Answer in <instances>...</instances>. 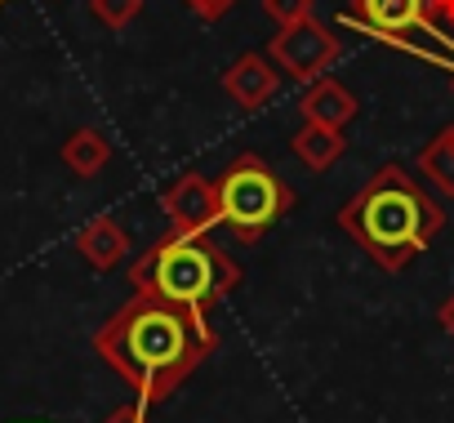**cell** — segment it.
I'll use <instances>...</instances> for the list:
<instances>
[{"instance_id": "12", "label": "cell", "mask_w": 454, "mask_h": 423, "mask_svg": "<svg viewBox=\"0 0 454 423\" xmlns=\"http://www.w3.org/2000/svg\"><path fill=\"white\" fill-rule=\"evenodd\" d=\"M63 161H67V169H76L81 178L98 174L103 161H107V143H103V134H94V129H76V134L63 143Z\"/></svg>"}, {"instance_id": "15", "label": "cell", "mask_w": 454, "mask_h": 423, "mask_svg": "<svg viewBox=\"0 0 454 423\" xmlns=\"http://www.w3.org/2000/svg\"><path fill=\"white\" fill-rule=\"evenodd\" d=\"M268 14L281 19V23H303L308 19V0H263Z\"/></svg>"}, {"instance_id": "16", "label": "cell", "mask_w": 454, "mask_h": 423, "mask_svg": "<svg viewBox=\"0 0 454 423\" xmlns=\"http://www.w3.org/2000/svg\"><path fill=\"white\" fill-rule=\"evenodd\" d=\"M103 423H152V419H147L143 405H121V410H112Z\"/></svg>"}, {"instance_id": "10", "label": "cell", "mask_w": 454, "mask_h": 423, "mask_svg": "<svg viewBox=\"0 0 454 423\" xmlns=\"http://www.w3.org/2000/svg\"><path fill=\"white\" fill-rule=\"evenodd\" d=\"M352 112H356V98H352L348 90H339L334 81L312 85L308 98H303V116L317 121V125H334V129H339L343 121H352Z\"/></svg>"}, {"instance_id": "2", "label": "cell", "mask_w": 454, "mask_h": 423, "mask_svg": "<svg viewBox=\"0 0 454 423\" xmlns=\"http://www.w3.org/2000/svg\"><path fill=\"white\" fill-rule=\"evenodd\" d=\"M441 223H445L441 205L401 165H383L339 209V228L387 272H396L414 255H423L432 246V237L441 232Z\"/></svg>"}, {"instance_id": "14", "label": "cell", "mask_w": 454, "mask_h": 423, "mask_svg": "<svg viewBox=\"0 0 454 423\" xmlns=\"http://www.w3.org/2000/svg\"><path fill=\"white\" fill-rule=\"evenodd\" d=\"M138 14V0H94V19H103L107 27H125Z\"/></svg>"}, {"instance_id": "4", "label": "cell", "mask_w": 454, "mask_h": 423, "mask_svg": "<svg viewBox=\"0 0 454 423\" xmlns=\"http://www.w3.org/2000/svg\"><path fill=\"white\" fill-rule=\"evenodd\" d=\"M214 196H218V223H227L241 241H259L294 205V192L259 156H241L227 165L214 178Z\"/></svg>"}, {"instance_id": "3", "label": "cell", "mask_w": 454, "mask_h": 423, "mask_svg": "<svg viewBox=\"0 0 454 423\" xmlns=\"http://www.w3.org/2000/svg\"><path fill=\"white\" fill-rule=\"evenodd\" d=\"M129 286H134V294H147V299L209 317V308L227 290L241 286V272L205 232H174V237L156 241L134 263Z\"/></svg>"}, {"instance_id": "8", "label": "cell", "mask_w": 454, "mask_h": 423, "mask_svg": "<svg viewBox=\"0 0 454 423\" xmlns=\"http://www.w3.org/2000/svg\"><path fill=\"white\" fill-rule=\"evenodd\" d=\"M76 250H81V259H85L90 268L112 272V268L125 259L129 241H125V232H121L112 219H94V223H85V228L76 232Z\"/></svg>"}, {"instance_id": "18", "label": "cell", "mask_w": 454, "mask_h": 423, "mask_svg": "<svg viewBox=\"0 0 454 423\" xmlns=\"http://www.w3.org/2000/svg\"><path fill=\"white\" fill-rule=\"evenodd\" d=\"M441 321H445V330H450V334H454V299H450V303H445V308H441Z\"/></svg>"}, {"instance_id": "11", "label": "cell", "mask_w": 454, "mask_h": 423, "mask_svg": "<svg viewBox=\"0 0 454 423\" xmlns=\"http://www.w3.org/2000/svg\"><path fill=\"white\" fill-rule=\"evenodd\" d=\"M294 152H299V161L303 165H312V169H325L339 152H343V143H339V129L334 125H308L299 138H294Z\"/></svg>"}, {"instance_id": "9", "label": "cell", "mask_w": 454, "mask_h": 423, "mask_svg": "<svg viewBox=\"0 0 454 423\" xmlns=\"http://www.w3.org/2000/svg\"><path fill=\"white\" fill-rule=\"evenodd\" d=\"M227 94H232L241 107H259V103H268V94L277 90V76L268 72V63L259 59V54H250V59H241L232 72H227Z\"/></svg>"}, {"instance_id": "7", "label": "cell", "mask_w": 454, "mask_h": 423, "mask_svg": "<svg viewBox=\"0 0 454 423\" xmlns=\"http://www.w3.org/2000/svg\"><path fill=\"white\" fill-rule=\"evenodd\" d=\"M272 54L281 59V67L290 76H317L330 59H334V41L317 27V23H290V32L272 45Z\"/></svg>"}, {"instance_id": "6", "label": "cell", "mask_w": 454, "mask_h": 423, "mask_svg": "<svg viewBox=\"0 0 454 423\" xmlns=\"http://www.w3.org/2000/svg\"><path fill=\"white\" fill-rule=\"evenodd\" d=\"M160 205H165V215L174 219L178 232H205L209 223H218L214 183H205V178H196V174L178 178V183L160 196Z\"/></svg>"}, {"instance_id": "1", "label": "cell", "mask_w": 454, "mask_h": 423, "mask_svg": "<svg viewBox=\"0 0 454 423\" xmlns=\"http://www.w3.org/2000/svg\"><path fill=\"white\" fill-rule=\"evenodd\" d=\"M94 348L143 401H160L214 352V330L200 312L134 294L94 334Z\"/></svg>"}, {"instance_id": "17", "label": "cell", "mask_w": 454, "mask_h": 423, "mask_svg": "<svg viewBox=\"0 0 454 423\" xmlns=\"http://www.w3.org/2000/svg\"><path fill=\"white\" fill-rule=\"evenodd\" d=\"M187 5H192L196 14H205V19H218L227 5H232V0H187Z\"/></svg>"}, {"instance_id": "5", "label": "cell", "mask_w": 454, "mask_h": 423, "mask_svg": "<svg viewBox=\"0 0 454 423\" xmlns=\"http://www.w3.org/2000/svg\"><path fill=\"white\" fill-rule=\"evenodd\" d=\"M427 14H432V0H352L343 10V19L352 23H365L370 32H432L427 27Z\"/></svg>"}, {"instance_id": "13", "label": "cell", "mask_w": 454, "mask_h": 423, "mask_svg": "<svg viewBox=\"0 0 454 423\" xmlns=\"http://www.w3.org/2000/svg\"><path fill=\"white\" fill-rule=\"evenodd\" d=\"M423 169L436 178V187H441V192H454V129H445V134L427 147Z\"/></svg>"}]
</instances>
